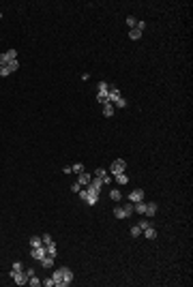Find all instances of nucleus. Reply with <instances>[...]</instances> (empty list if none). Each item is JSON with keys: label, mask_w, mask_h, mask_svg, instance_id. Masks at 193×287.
<instances>
[{"label": "nucleus", "mask_w": 193, "mask_h": 287, "mask_svg": "<svg viewBox=\"0 0 193 287\" xmlns=\"http://www.w3.org/2000/svg\"><path fill=\"white\" fill-rule=\"evenodd\" d=\"M84 171V165L82 163H75V165H71V174H82Z\"/></svg>", "instance_id": "21"}, {"label": "nucleus", "mask_w": 193, "mask_h": 287, "mask_svg": "<svg viewBox=\"0 0 193 287\" xmlns=\"http://www.w3.org/2000/svg\"><path fill=\"white\" fill-rule=\"evenodd\" d=\"M114 109H116L114 103H109V101L103 103V116H105V118H112V116H114Z\"/></svg>", "instance_id": "10"}, {"label": "nucleus", "mask_w": 193, "mask_h": 287, "mask_svg": "<svg viewBox=\"0 0 193 287\" xmlns=\"http://www.w3.org/2000/svg\"><path fill=\"white\" fill-rule=\"evenodd\" d=\"M131 214H133V203L131 202H127V203H122V206H116V208H114V216H116V219H129Z\"/></svg>", "instance_id": "1"}, {"label": "nucleus", "mask_w": 193, "mask_h": 287, "mask_svg": "<svg viewBox=\"0 0 193 287\" xmlns=\"http://www.w3.org/2000/svg\"><path fill=\"white\" fill-rule=\"evenodd\" d=\"M90 180H92V176H90V174H86V171H82V174H77V182L82 184V189H86V187L90 184Z\"/></svg>", "instance_id": "7"}, {"label": "nucleus", "mask_w": 193, "mask_h": 287, "mask_svg": "<svg viewBox=\"0 0 193 287\" xmlns=\"http://www.w3.org/2000/svg\"><path fill=\"white\" fill-rule=\"evenodd\" d=\"M142 234H144L148 240H155V238H157V229L152 227V225H150V227H146V229H142Z\"/></svg>", "instance_id": "11"}, {"label": "nucleus", "mask_w": 193, "mask_h": 287, "mask_svg": "<svg viewBox=\"0 0 193 287\" xmlns=\"http://www.w3.org/2000/svg\"><path fill=\"white\" fill-rule=\"evenodd\" d=\"M140 234H142V229L137 227V225H133V227H131V236H133V238H137Z\"/></svg>", "instance_id": "30"}, {"label": "nucleus", "mask_w": 193, "mask_h": 287, "mask_svg": "<svg viewBox=\"0 0 193 287\" xmlns=\"http://www.w3.org/2000/svg\"><path fill=\"white\" fill-rule=\"evenodd\" d=\"M96 88H99V92H101V95H108V92H109V88H112V86H109L108 82H99V86H96Z\"/></svg>", "instance_id": "16"}, {"label": "nucleus", "mask_w": 193, "mask_h": 287, "mask_svg": "<svg viewBox=\"0 0 193 287\" xmlns=\"http://www.w3.org/2000/svg\"><path fill=\"white\" fill-rule=\"evenodd\" d=\"M114 178H116V182H118V184H127V182H129V178H127V174H116V176H114Z\"/></svg>", "instance_id": "19"}, {"label": "nucleus", "mask_w": 193, "mask_h": 287, "mask_svg": "<svg viewBox=\"0 0 193 287\" xmlns=\"http://www.w3.org/2000/svg\"><path fill=\"white\" fill-rule=\"evenodd\" d=\"M54 259H56V257H52V255H45V257L41 259V266H43V268H52V266H54Z\"/></svg>", "instance_id": "13"}, {"label": "nucleus", "mask_w": 193, "mask_h": 287, "mask_svg": "<svg viewBox=\"0 0 193 287\" xmlns=\"http://www.w3.org/2000/svg\"><path fill=\"white\" fill-rule=\"evenodd\" d=\"M90 187L96 189V191H101V187H103V178H92V180H90Z\"/></svg>", "instance_id": "17"}, {"label": "nucleus", "mask_w": 193, "mask_h": 287, "mask_svg": "<svg viewBox=\"0 0 193 287\" xmlns=\"http://www.w3.org/2000/svg\"><path fill=\"white\" fill-rule=\"evenodd\" d=\"M109 197H112L114 202H120V199H122V195H120L118 189H112V191H109Z\"/></svg>", "instance_id": "20"}, {"label": "nucleus", "mask_w": 193, "mask_h": 287, "mask_svg": "<svg viewBox=\"0 0 193 287\" xmlns=\"http://www.w3.org/2000/svg\"><path fill=\"white\" fill-rule=\"evenodd\" d=\"M0 17H2V13H0Z\"/></svg>", "instance_id": "38"}, {"label": "nucleus", "mask_w": 193, "mask_h": 287, "mask_svg": "<svg viewBox=\"0 0 193 287\" xmlns=\"http://www.w3.org/2000/svg\"><path fill=\"white\" fill-rule=\"evenodd\" d=\"M135 28H137V30H140V32H142V30H144V28H146V22H137V24H135Z\"/></svg>", "instance_id": "36"}, {"label": "nucleus", "mask_w": 193, "mask_h": 287, "mask_svg": "<svg viewBox=\"0 0 193 287\" xmlns=\"http://www.w3.org/2000/svg\"><path fill=\"white\" fill-rule=\"evenodd\" d=\"M11 279L17 283V285H26V283H28V274H26L24 270H19V272L11 270Z\"/></svg>", "instance_id": "3"}, {"label": "nucleus", "mask_w": 193, "mask_h": 287, "mask_svg": "<svg viewBox=\"0 0 193 287\" xmlns=\"http://www.w3.org/2000/svg\"><path fill=\"white\" fill-rule=\"evenodd\" d=\"M28 285H32V287H39V285H41V281H39V279H36V276L32 274L30 279H28Z\"/></svg>", "instance_id": "25"}, {"label": "nucleus", "mask_w": 193, "mask_h": 287, "mask_svg": "<svg viewBox=\"0 0 193 287\" xmlns=\"http://www.w3.org/2000/svg\"><path fill=\"white\" fill-rule=\"evenodd\" d=\"M62 281H64V287L73 283V272L69 270V268H62Z\"/></svg>", "instance_id": "9"}, {"label": "nucleus", "mask_w": 193, "mask_h": 287, "mask_svg": "<svg viewBox=\"0 0 193 287\" xmlns=\"http://www.w3.org/2000/svg\"><path fill=\"white\" fill-rule=\"evenodd\" d=\"M127 105H129V103H127V99H122V96L116 101V103H114V107H118V109H120V107H127Z\"/></svg>", "instance_id": "24"}, {"label": "nucleus", "mask_w": 193, "mask_h": 287, "mask_svg": "<svg viewBox=\"0 0 193 287\" xmlns=\"http://www.w3.org/2000/svg\"><path fill=\"white\" fill-rule=\"evenodd\" d=\"M4 56H7V60H9V62H11V60H17V51H15V49H9Z\"/></svg>", "instance_id": "23"}, {"label": "nucleus", "mask_w": 193, "mask_h": 287, "mask_svg": "<svg viewBox=\"0 0 193 287\" xmlns=\"http://www.w3.org/2000/svg\"><path fill=\"white\" fill-rule=\"evenodd\" d=\"M118 99H120V90L112 86V88H109V92H108V101H109V103H116Z\"/></svg>", "instance_id": "8"}, {"label": "nucleus", "mask_w": 193, "mask_h": 287, "mask_svg": "<svg viewBox=\"0 0 193 287\" xmlns=\"http://www.w3.org/2000/svg\"><path fill=\"white\" fill-rule=\"evenodd\" d=\"M30 255H32V259H36V262H41L45 255H47V251H45V244L43 246H32V251H30Z\"/></svg>", "instance_id": "4"}, {"label": "nucleus", "mask_w": 193, "mask_h": 287, "mask_svg": "<svg viewBox=\"0 0 193 287\" xmlns=\"http://www.w3.org/2000/svg\"><path fill=\"white\" fill-rule=\"evenodd\" d=\"M7 67H9V69H11V73H13V71H17V69H19V62H17V60H11Z\"/></svg>", "instance_id": "27"}, {"label": "nucleus", "mask_w": 193, "mask_h": 287, "mask_svg": "<svg viewBox=\"0 0 193 287\" xmlns=\"http://www.w3.org/2000/svg\"><path fill=\"white\" fill-rule=\"evenodd\" d=\"M13 270H15V272H19V270H24V266H22V262H15V263H13Z\"/></svg>", "instance_id": "34"}, {"label": "nucleus", "mask_w": 193, "mask_h": 287, "mask_svg": "<svg viewBox=\"0 0 193 287\" xmlns=\"http://www.w3.org/2000/svg\"><path fill=\"white\" fill-rule=\"evenodd\" d=\"M7 75H11V69L9 67H0V77H7Z\"/></svg>", "instance_id": "28"}, {"label": "nucleus", "mask_w": 193, "mask_h": 287, "mask_svg": "<svg viewBox=\"0 0 193 287\" xmlns=\"http://www.w3.org/2000/svg\"><path fill=\"white\" fill-rule=\"evenodd\" d=\"M52 281H54V285H56V287H64V281H62V268H58V270L52 272Z\"/></svg>", "instance_id": "6"}, {"label": "nucleus", "mask_w": 193, "mask_h": 287, "mask_svg": "<svg viewBox=\"0 0 193 287\" xmlns=\"http://www.w3.org/2000/svg\"><path fill=\"white\" fill-rule=\"evenodd\" d=\"M127 197H129V202H131V203H137V202L144 199V191H142V189H133Z\"/></svg>", "instance_id": "5"}, {"label": "nucleus", "mask_w": 193, "mask_h": 287, "mask_svg": "<svg viewBox=\"0 0 193 287\" xmlns=\"http://www.w3.org/2000/svg\"><path fill=\"white\" fill-rule=\"evenodd\" d=\"M95 174H96V178H103V176H105V174H108V171H105V169H103V167H99V169H96V171H95Z\"/></svg>", "instance_id": "33"}, {"label": "nucleus", "mask_w": 193, "mask_h": 287, "mask_svg": "<svg viewBox=\"0 0 193 287\" xmlns=\"http://www.w3.org/2000/svg\"><path fill=\"white\" fill-rule=\"evenodd\" d=\"M96 101H99V103H108V95H101V92H99V95H96Z\"/></svg>", "instance_id": "32"}, {"label": "nucleus", "mask_w": 193, "mask_h": 287, "mask_svg": "<svg viewBox=\"0 0 193 287\" xmlns=\"http://www.w3.org/2000/svg\"><path fill=\"white\" fill-rule=\"evenodd\" d=\"M124 169H127V161H122V159H116L112 165H109V171L116 176V174H124Z\"/></svg>", "instance_id": "2"}, {"label": "nucleus", "mask_w": 193, "mask_h": 287, "mask_svg": "<svg viewBox=\"0 0 193 287\" xmlns=\"http://www.w3.org/2000/svg\"><path fill=\"white\" fill-rule=\"evenodd\" d=\"M155 212H157V203H146V216H155Z\"/></svg>", "instance_id": "15"}, {"label": "nucleus", "mask_w": 193, "mask_h": 287, "mask_svg": "<svg viewBox=\"0 0 193 287\" xmlns=\"http://www.w3.org/2000/svg\"><path fill=\"white\" fill-rule=\"evenodd\" d=\"M137 227H140V229H146V227H150V221H148V219H144V221H140V223H137Z\"/></svg>", "instance_id": "29"}, {"label": "nucleus", "mask_w": 193, "mask_h": 287, "mask_svg": "<svg viewBox=\"0 0 193 287\" xmlns=\"http://www.w3.org/2000/svg\"><path fill=\"white\" fill-rule=\"evenodd\" d=\"M129 36H131L133 41H137V39H140V36H142V32H140V30H137V28H133V30H129Z\"/></svg>", "instance_id": "22"}, {"label": "nucleus", "mask_w": 193, "mask_h": 287, "mask_svg": "<svg viewBox=\"0 0 193 287\" xmlns=\"http://www.w3.org/2000/svg\"><path fill=\"white\" fill-rule=\"evenodd\" d=\"M41 283H43V285H47V287H52V285H54V281H52V276H49V279H45V281H41Z\"/></svg>", "instance_id": "37"}, {"label": "nucleus", "mask_w": 193, "mask_h": 287, "mask_svg": "<svg viewBox=\"0 0 193 287\" xmlns=\"http://www.w3.org/2000/svg\"><path fill=\"white\" fill-rule=\"evenodd\" d=\"M135 24H137V19H135V17H133V15H129V17H127V26H129V28H135Z\"/></svg>", "instance_id": "26"}, {"label": "nucleus", "mask_w": 193, "mask_h": 287, "mask_svg": "<svg viewBox=\"0 0 193 287\" xmlns=\"http://www.w3.org/2000/svg\"><path fill=\"white\" fill-rule=\"evenodd\" d=\"M30 246H43V238L41 236H32L30 238Z\"/></svg>", "instance_id": "18"}, {"label": "nucleus", "mask_w": 193, "mask_h": 287, "mask_svg": "<svg viewBox=\"0 0 193 287\" xmlns=\"http://www.w3.org/2000/svg\"><path fill=\"white\" fill-rule=\"evenodd\" d=\"M133 212H137V214H144V212H146V202H144V199L137 202V203H133Z\"/></svg>", "instance_id": "12"}, {"label": "nucleus", "mask_w": 193, "mask_h": 287, "mask_svg": "<svg viewBox=\"0 0 193 287\" xmlns=\"http://www.w3.org/2000/svg\"><path fill=\"white\" fill-rule=\"evenodd\" d=\"M41 238H43V244H49V242H52V236H49V234H43Z\"/></svg>", "instance_id": "35"}, {"label": "nucleus", "mask_w": 193, "mask_h": 287, "mask_svg": "<svg viewBox=\"0 0 193 287\" xmlns=\"http://www.w3.org/2000/svg\"><path fill=\"white\" fill-rule=\"evenodd\" d=\"M80 189H82V184H80V182L75 180V182L71 184V191H73V193H80Z\"/></svg>", "instance_id": "31"}, {"label": "nucleus", "mask_w": 193, "mask_h": 287, "mask_svg": "<svg viewBox=\"0 0 193 287\" xmlns=\"http://www.w3.org/2000/svg\"><path fill=\"white\" fill-rule=\"evenodd\" d=\"M45 251H47V255H52V257H56V255H58V251H56V244H54V240H52L49 244H45Z\"/></svg>", "instance_id": "14"}]
</instances>
